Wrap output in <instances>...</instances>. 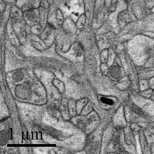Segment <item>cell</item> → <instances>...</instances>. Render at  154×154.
I'll return each mask as SVG.
<instances>
[{
  "instance_id": "cell-1",
  "label": "cell",
  "mask_w": 154,
  "mask_h": 154,
  "mask_svg": "<svg viewBox=\"0 0 154 154\" xmlns=\"http://www.w3.org/2000/svg\"><path fill=\"white\" fill-rule=\"evenodd\" d=\"M52 82L54 86L57 89L59 92L61 93L64 92L65 91V86L63 82L59 79H54Z\"/></svg>"
},
{
  "instance_id": "cell-2",
  "label": "cell",
  "mask_w": 154,
  "mask_h": 154,
  "mask_svg": "<svg viewBox=\"0 0 154 154\" xmlns=\"http://www.w3.org/2000/svg\"><path fill=\"white\" fill-rule=\"evenodd\" d=\"M87 103V100L85 99H82L76 102V109L77 113H80L83 109Z\"/></svg>"
},
{
  "instance_id": "cell-3",
  "label": "cell",
  "mask_w": 154,
  "mask_h": 154,
  "mask_svg": "<svg viewBox=\"0 0 154 154\" xmlns=\"http://www.w3.org/2000/svg\"><path fill=\"white\" fill-rule=\"evenodd\" d=\"M10 130H8L3 131L1 132V141L3 140V143H5L7 142V140L11 138Z\"/></svg>"
},
{
  "instance_id": "cell-4",
  "label": "cell",
  "mask_w": 154,
  "mask_h": 154,
  "mask_svg": "<svg viewBox=\"0 0 154 154\" xmlns=\"http://www.w3.org/2000/svg\"><path fill=\"white\" fill-rule=\"evenodd\" d=\"M23 73L22 72L20 71H16L13 74V78L15 81H17V82H20V81H21L23 79Z\"/></svg>"
},
{
  "instance_id": "cell-5",
  "label": "cell",
  "mask_w": 154,
  "mask_h": 154,
  "mask_svg": "<svg viewBox=\"0 0 154 154\" xmlns=\"http://www.w3.org/2000/svg\"><path fill=\"white\" fill-rule=\"evenodd\" d=\"M101 100L102 101L103 103H106V104H109V105H112L113 104V102L112 100L106 98H102L101 99Z\"/></svg>"
},
{
  "instance_id": "cell-6",
  "label": "cell",
  "mask_w": 154,
  "mask_h": 154,
  "mask_svg": "<svg viewBox=\"0 0 154 154\" xmlns=\"http://www.w3.org/2000/svg\"><path fill=\"white\" fill-rule=\"evenodd\" d=\"M49 110H55V109H52V107H51V109H49ZM56 111H54L51 112V114H54V113Z\"/></svg>"
}]
</instances>
